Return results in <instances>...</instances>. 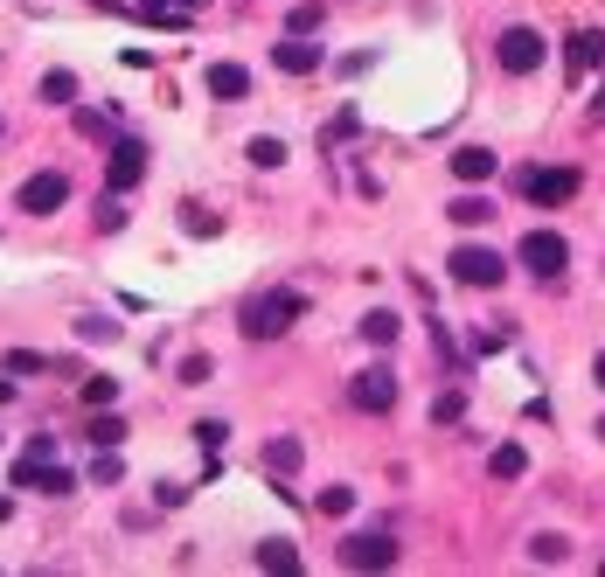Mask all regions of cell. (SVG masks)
<instances>
[{"instance_id": "7402d4cb", "label": "cell", "mask_w": 605, "mask_h": 577, "mask_svg": "<svg viewBox=\"0 0 605 577\" xmlns=\"http://www.w3.org/2000/svg\"><path fill=\"white\" fill-rule=\"evenodd\" d=\"M35 98H42V105H77V77H70V70H49V77L35 84Z\"/></svg>"}, {"instance_id": "f35d334b", "label": "cell", "mask_w": 605, "mask_h": 577, "mask_svg": "<svg viewBox=\"0 0 605 577\" xmlns=\"http://www.w3.org/2000/svg\"><path fill=\"white\" fill-rule=\"evenodd\" d=\"M369 63H376V49H355V56H341V77H362Z\"/></svg>"}, {"instance_id": "603a6c76", "label": "cell", "mask_w": 605, "mask_h": 577, "mask_svg": "<svg viewBox=\"0 0 605 577\" xmlns=\"http://www.w3.org/2000/svg\"><path fill=\"white\" fill-rule=\"evenodd\" d=\"M529 557H536V564H564V557H571V536L543 529V536H529Z\"/></svg>"}, {"instance_id": "e0dca14e", "label": "cell", "mask_w": 605, "mask_h": 577, "mask_svg": "<svg viewBox=\"0 0 605 577\" xmlns=\"http://www.w3.org/2000/svg\"><path fill=\"white\" fill-rule=\"evenodd\" d=\"M397 334H404V320H397L390 306H376V313H362V341H369V348H390Z\"/></svg>"}, {"instance_id": "5bb4252c", "label": "cell", "mask_w": 605, "mask_h": 577, "mask_svg": "<svg viewBox=\"0 0 605 577\" xmlns=\"http://www.w3.org/2000/svg\"><path fill=\"white\" fill-rule=\"evenodd\" d=\"M70 126H77V140H98V146L119 140V112H112V105H77Z\"/></svg>"}, {"instance_id": "7a4b0ae2", "label": "cell", "mask_w": 605, "mask_h": 577, "mask_svg": "<svg viewBox=\"0 0 605 577\" xmlns=\"http://www.w3.org/2000/svg\"><path fill=\"white\" fill-rule=\"evenodd\" d=\"M494 63H501L508 77H529V70H543V63H550V42H543V28H529V21H508V28L494 35Z\"/></svg>"}, {"instance_id": "9a60e30c", "label": "cell", "mask_w": 605, "mask_h": 577, "mask_svg": "<svg viewBox=\"0 0 605 577\" xmlns=\"http://www.w3.org/2000/svg\"><path fill=\"white\" fill-rule=\"evenodd\" d=\"M272 63H279V70H286V77H306V70H320V63H327V56H320V49H313V35H286V42H279V49H272Z\"/></svg>"}, {"instance_id": "d6a6232c", "label": "cell", "mask_w": 605, "mask_h": 577, "mask_svg": "<svg viewBox=\"0 0 605 577\" xmlns=\"http://www.w3.org/2000/svg\"><path fill=\"white\" fill-rule=\"evenodd\" d=\"M91 445H126V418H91Z\"/></svg>"}, {"instance_id": "74e56055", "label": "cell", "mask_w": 605, "mask_h": 577, "mask_svg": "<svg viewBox=\"0 0 605 577\" xmlns=\"http://www.w3.org/2000/svg\"><path fill=\"white\" fill-rule=\"evenodd\" d=\"M70 487H77V473H63V466H49V480H42V494H56V501H63Z\"/></svg>"}, {"instance_id": "6da1fadb", "label": "cell", "mask_w": 605, "mask_h": 577, "mask_svg": "<svg viewBox=\"0 0 605 577\" xmlns=\"http://www.w3.org/2000/svg\"><path fill=\"white\" fill-rule=\"evenodd\" d=\"M300 313H306V292H293V286L251 292V299L237 306V334H244V341H279V334H293Z\"/></svg>"}, {"instance_id": "83f0119b", "label": "cell", "mask_w": 605, "mask_h": 577, "mask_svg": "<svg viewBox=\"0 0 605 577\" xmlns=\"http://www.w3.org/2000/svg\"><path fill=\"white\" fill-rule=\"evenodd\" d=\"M327 28V7H293L286 14V35H320Z\"/></svg>"}, {"instance_id": "2e32d148", "label": "cell", "mask_w": 605, "mask_h": 577, "mask_svg": "<svg viewBox=\"0 0 605 577\" xmlns=\"http://www.w3.org/2000/svg\"><path fill=\"white\" fill-rule=\"evenodd\" d=\"M300 459H306V445L293 432H286V438H265V473H272V480H293V473H300Z\"/></svg>"}, {"instance_id": "4dcf8cb0", "label": "cell", "mask_w": 605, "mask_h": 577, "mask_svg": "<svg viewBox=\"0 0 605 577\" xmlns=\"http://www.w3.org/2000/svg\"><path fill=\"white\" fill-rule=\"evenodd\" d=\"M112 397H119V383H112V376H84V404H91V411H105Z\"/></svg>"}, {"instance_id": "ba28073f", "label": "cell", "mask_w": 605, "mask_h": 577, "mask_svg": "<svg viewBox=\"0 0 605 577\" xmlns=\"http://www.w3.org/2000/svg\"><path fill=\"white\" fill-rule=\"evenodd\" d=\"M140 174H147V140L119 133V140H112V153H105V188H112V195H133V188H140Z\"/></svg>"}, {"instance_id": "7c38bea8", "label": "cell", "mask_w": 605, "mask_h": 577, "mask_svg": "<svg viewBox=\"0 0 605 577\" xmlns=\"http://www.w3.org/2000/svg\"><path fill=\"white\" fill-rule=\"evenodd\" d=\"M49 466H56V438H28L21 459H14V487H42Z\"/></svg>"}, {"instance_id": "4316f807", "label": "cell", "mask_w": 605, "mask_h": 577, "mask_svg": "<svg viewBox=\"0 0 605 577\" xmlns=\"http://www.w3.org/2000/svg\"><path fill=\"white\" fill-rule=\"evenodd\" d=\"M49 369V355H35V348H7V376L21 383V376H42Z\"/></svg>"}, {"instance_id": "d6986e66", "label": "cell", "mask_w": 605, "mask_h": 577, "mask_svg": "<svg viewBox=\"0 0 605 577\" xmlns=\"http://www.w3.org/2000/svg\"><path fill=\"white\" fill-rule=\"evenodd\" d=\"M446 216H453V223H466V230H473V223H494V195H453V202H446Z\"/></svg>"}, {"instance_id": "f6af8a7d", "label": "cell", "mask_w": 605, "mask_h": 577, "mask_svg": "<svg viewBox=\"0 0 605 577\" xmlns=\"http://www.w3.org/2000/svg\"><path fill=\"white\" fill-rule=\"evenodd\" d=\"M181 7H195V0H181Z\"/></svg>"}, {"instance_id": "ab89813d", "label": "cell", "mask_w": 605, "mask_h": 577, "mask_svg": "<svg viewBox=\"0 0 605 577\" xmlns=\"http://www.w3.org/2000/svg\"><path fill=\"white\" fill-rule=\"evenodd\" d=\"M7 404H14V376H0V411H7Z\"/></svg>"}, {"instance_id": "44dd1931", "label": "cell", "mask_w": 605, "mask_h": 577, "mask_svg": "<svg viewBox=\"0 0 605 577\" xmlns=\"http://www.w3.org/2000/svg\"><path fill=\"white\" fill-rule=\"evenodd\" d=\"M258 564H265V571H300V550H293V543H286V536H265V543H258Z\"/></svg>"}, {"instance_id": "30bf717a", "label": "cell", "mask_w": 605, "mask_h": 577, "mask_svg": "<svg viewBox=\"0 0 605 577\" xmlns=\"http://www.w3.org/2000/svg\"><path fill=\"white\" fill-rule=\"evenodd\" d=\"M599 63H605V28H571L564 35V70L571 77H592Z\"/></svg>"}, {"instance_id": "ee69618b", "label": "cell", "mask_w": 605, "mask_h": 577, "mask_svg": "<svg viewBox=\"0 0 605 577\" xmlns=\"http://www.w3.org/2000/svg\"><path fill=\"white\" fill-rule=\"evenodd\" d=\"M599 445H605V418H599Z\"/></svg>"}, {"instance_id": "f1b7e54d", "label": "cell", "mask_w": 605, "mask_h": 577, "mask_svg": "<svg viewBox=\"0 0 605 577\" xmlns=\"http://www.w3.org/2000/svg\"><path fill=\"white\" fill-rule=\"evenodd\" d=\"M466 418V390H446V397H432V425H459Z\"/></svg>"}, {"instance_id": "cb8c5ba5", "label": "cell", "mask_w": 605, "mask_h": 577, "mask_svg": "<svg viewBox=\"0 0 605 577\" xmlns=\"http://www.w3.org/2000/svg\"><path fill=\"white\" fill-rule=\"evenodd\" d=\"M432 355H439L446 369H459V362H466V355H459V341H453V327H446L439 313H432Z\"/></svg>"}, {"instance_id": "1f68e13d", "label": "cell", "mask_w": 605, "mask_h": 577, "mask_svg": "<svg viewBox=\"0 0 605 577\" xmlns=\"http://www.w3.org/2000/svg\"><path fill=\"white\" fill-rule=\"evenodd\" d=\"M355 133H362V119L355 112H334V126L320 133V146H341V140H355Z\"/></svg>"}, {"instance_id": "277c9868", "label": "cell", "mask_w": 605, "mask_h": 577, "mask_svg": "<svg viewBox=\"0 0 605 577\" xmlns=\"http://www.w3.org/2000/svg\"><path fill=\"white\" fill-rule=\"evenodd\" d=\"M446 272H453V286H473V292H494L508 279V258L494 251V244H453V258H446Z\"/></svg>"}, {"instance_id": "7bdbcfd3", "label": "cell", "mask_w": 605, "mask_h": 577, "mask_svg": "<svg viewBox=\"0 0 605 577\" xmlns=\"http://www.w3.org/2000/svg\"><path fill=\"white\" fill-rule=\"evenodd\" d=\"M0 522H14V494H0Z\"/></svg>"}, {"instance_id": "b9f144b4", "label": "cell", "mask_w": 605, "mask_h": 577, "mask_svg": "<svg viewBox=\"0 0 605 577\" xmlns=\"http://www.w3.org/2000/svg\"><path fill=\"white\" fill-rule=\"evenodd\" d=\"M592 383H599V390H605V348H599V362H592Z\"/></svg>"}, {"instance_id": "8d00e7d4", "label": "cell", "mask_w": 605, "mask_h": 577, "mask_svg": "<svg viewBox=\"0 0 605 577\" xmlns=\"http://www.w3.org/2000/svg\"><path fill=\"white\" fill-rule=\"evenodd\" d=\"M77 334H84V341H112V320H105V313H84Z\"/></svg>"}, {"instance_id": "8992f818", "label": "cell", "mask_w": 605, "mask_h": 577, "mask_svg": "<svg viewBox=\"0 0 605 577\" xmlns=\"http://www.w3.org/2000/svg\"><path fill=\"white\" fill-rule=\"evenodd\" d=\"M334 557H341V571H390L397 564V536L390 529H348Z\"/></svg>"}, {"instance_id": "52a82bcc", "label": "cell", "mask_w": 605, "mask_h": 577, "mask_svg": "<svg viewBox=\"0 0 605 577\" xmlns=\"http://www.w3.org/2000/svg\"><path fill=\"white\" fill-rule=\"evenodd\" d=\"M70 202V174H56V167H35L21 188H14V209L21 216H56Z\"/></svg>"}, {"instance_id": "d590c367", "label": "cell", "mask_w": 605, "mask_h": 577, "mask_svg": "<svg viewBox=\"0 0 605 577\" xmlns=\"http://www.w3.org/2000/svg\"><path fill=\"white\" fill-rule=\"evenodd\" d=\"M98 230H126V202H119V195L98 202Z\"/></svg>"}, {"instance_id": "5b68a950", "label": "cell", "mask_w": 605, "mask_h": 577, "mask_svg": "<svg viewBox=\"0 0 605 577\" xmlns=\"http://www.w3.org/2000/svg\"><path fill=\"white\" fill-rule=\"evenodd\" d=\"M522 272H529L536 286H557V279L571 272V244H564L557 230H529V237H522Z\"/></svg>"}, {"instance_id": "d4e9b609", "label": "cell", "mask_w": 605, "mask_h": 577, "mask_svg": "<svg viewBox=\"0 0 605 577\" xmlns=\"http://www.w3.org/2000/svg\"><path fill=\"white\" fill-rule=\"evenodd\" d=\"M244 153H251V167H286V140H272V133H258Z\"/></svg>"}, {"instance_id": "4fadbf2b", "label": "cell", "mask_w": 605, "mask_h": 577, "mask_svg": "<svg viewBox=\"0 0 605 577\" xmlns=\"http://www.w3.org/2000/svg\"><path fill=\"white\" fill-rule=\"evenodd\" d=\"M202 84H209V98H223V105L251 98V70H244V63H209V70H202Z\"/></svg>"}, {"instance_id": "f546056e", "label": "cell", "mask_w": 605, "mask_h": 577, "mask_svg": "<svg viewBox=\"0 0 605 577\" xmlns=\"http://www.w3.org/2000/svg\"><path fill=\"white\" fill-rule=\"evenodd\" d=\"M320 515H355V487H320Z\"/></svg>"}, {"instance_id": "484cf974", "label": "cell", "mask_w": 605, "mask_h": 577, "mask_svg": "<svg viewBox=\"0 0 605 577\" xmlns=\"http://www.w3.org/2000/svg\"><path fill=\"white\" fill-rule=\"evenodd\" d=\"M181 230H188V237H216L223 223H216V216H209L202 202H181Z\"/></svg>"}, {"instance_id": "60d3db41", "label": "cell", "mask_w": 605, "mask_h": 577, "mask_svg": "<svg viewBox=\"0 0 605 577\" xmlns=\"http://www.w3.org/2000/svg\"><path fill=\"white\" fill-rule=\"evenodd\" d=\"M592 126H605V91H599V98H592Z\"/></svg>"}, {"instance_id": "ffe728a7", "label": "cell", "mask_w": 605, "mask_h": 577, "mask_svg": "<svg viewBox=\"0 0 605 577\" xmlns=\"http://www.w3.org/2000/svg\"><path fill=\"white\" fill-rule=\"evenodd\" d=\"M487 473H494V480H522V473H529V452H522L515 438H508V445H494V459H487Z\"/></svg>"}, {"instance_id": "8fae6325", "label": "cell", "mask_w": 605, "mask_h": 577, "mask_svg": "<svg viewBox=\"0 0 605 577\" xmlns=\"http://www.w3.org/2000/svg\"><path fill=\"white\" fill-rule=\"evenodd\" d=\"M453 181H466V188H480V181H494L501 174V160H494V146H453Z\"/></svg>"}, {"instance_id": "9c48e42d", "label": "cell", "mask_w": 605, "mask_h": 577, "mask_svg": "<svg viewBox=\"0 0 605 577\" xmlns=\"http://www.w3.org/2000/svg\"><path fill=\"white\" fill-rule=\"evenodd\" d=\"M348 404H355L362 418H390V411H397V376H390L383 362H376V369H362V376L348 383Z\"/></svg>"}, {"instance_id": "3957f363", "label": "cell", "mask_w": 605, "mask_h": 577, "mask_svg": "<svg viewBox=\"0 0 605 577\" xmlns=\"http://www.w3.org/2000/svg\"><path fill=\"white\" fill-rule=\"evenodd\" d=\"M578 188H585V167H522L515 174V195L536 209H564Z\"/></svg>"}, {"instance_id": "ac0fdd59", "label": "cell", "mask_w": 605, "mask_h": 577, "mask_svg": "<svg viewBox=\"0 0 605 577\" xmlns=\"http://www.w3.org/2000/svg\"><path fill=\"white\" fill-rule=\"evenodd\" d=\"M84 480H91V487H119V480H126V459H119V445H98V459L84 466Z\"/></svg>"}, {"instance_id": "836d02e7", "label": "cell", "mask_w": 605, "mask_h": 577, "mask_svg": "<svg viewBox=\"0 0 605 577\" xmlns=\"http://www.w3.org/2000/svg\"><path fill=\"white\" fill-rule=\"evenodd\" d=\"M209 369H216V362H209V355H181V369H174V376H181V383H188V390H195V383H209Z\"/></svg>"}, {"instance_id": "e575fe53", "label": "cell", "mask_w": 605, "mask_h": 577, "mask_svg": "<svg viewBox=\"0 0 605 577\" xmlns=\"http://www.w3.org/2000/svg\"><path fill=\"white\" fill-rule=\"evenodd\" d=\"M223 438H230L223 418H202V425H195V445H209V452H223Z\"/></svg>"}]
</instances>
